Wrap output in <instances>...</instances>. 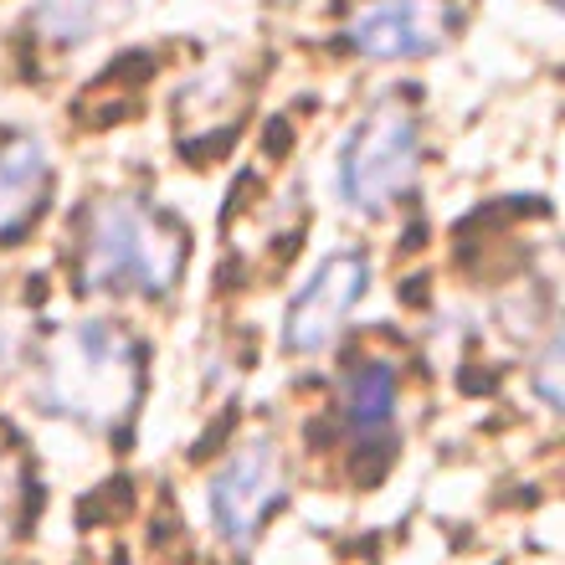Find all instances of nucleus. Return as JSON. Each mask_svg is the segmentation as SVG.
<instances>
[{
	"label": "nucleus",
	"mask_w": 565,
	"mask_h": 565,
	"mask_svg": "<svg viewBox=\"0 0 565 565\" xmlns=\"http://www.w3.org/2000/svg\"><path fill=\"white\" fill-rule=\"evenodd\" d=\"M555 375H561V340L545 344V355L535 360V391L545 396V406H561V386H555Z\"/></svg>",
	"instance_id": "9d476101"
},
{
	"label": "nucleus",
	"mask_w": 565,
	"mask_h": 565,
	"mask_svg": "<svg viewBox=\"0 0 565 565\" xmlns=\"http://www.w3.org/2000/svg\"><path fill=\"white\" fill-rule=\"evenodd\" d=\"M36 396L73 427L124 431L145 396V350L114 319L57 324L36 350Z\"/></svg>",
	"instance_id": "f257e3e1"
},
{
	"label": "nucleus",
	"mask_w": 565,
	"mask_h": 565,
	"mask_svg": "<svg viewBox=\"0 0 565 565\" xmlns=\"http://www.w3.org/2000/svg\"><path fill=\"white\" fill-rule=\"evenodd\" d=\"M365 294H371V257L360 247H340V253L319 257V268L303 278V288L282 309V350L288 355H324L344 334Z\"/></svg>",
	"instance_id": "39448f33"
},
{
	"label": "nucleus",
	"mask_w": 565,
	"mask_h": 565,
	"mask_svg": "<svg viewBox=\"0 0 565 565\" xmlns=\"http://www.w3.org/2000/svg\"><path fill=\"white\" fill-rule=\"evenodd\" d=\"M129 15L135 0H36L26 21L46 46H88L119 31Z\"/></svg>",
	"instance_id": "1a4fd4ad"
},
{
	"label": "nucleus",
	"mask_w": 565,
	"mask_h": 565,
	"mask_svg": "<svg viewBox=\"0 0 565 565\" xmlns=\"http://www.w3.org/2000/svg\"><path fill=\"white\" fill-rule=\"evenodd\" d=\"M458 26L452 0H360L340 36L365 62H422L452 46Z\"/></svg>",
	"instance_id": "423d86ee"
},
{
	"label": "nucleus",
	"mask_w": 565,
	"mask_h": 565,
	"mask_svg": "<svg viewBox=\"0 0 565 565\" xmlns=\"http://www.w3.org/2000/svg\"><path fill=\"white\" fill-rule=\"evenodd\" d=\"M402 406V381L386 360H360L340 381V417L355 443H391Z\"/></svg>",
	"instance_id": "6e6552de"
},
{
	"label": "nucleus",
	"mask_w": 565,
	"mask_h": 565,
	"mask_svg": "<svg viewBox=\"0 0 565 565\" xmlns=\"http://www.w3.org/2000/svg\"><path fill=\"white\" fill-rule=\"evenodd\" d=\"M52 201V154L31 129L0 135V242L26 237Z\"/></svg>",
	"instance_id": "0eeeda50"
},
{
	"label": "nucleus",
	"mask_w": 565,
	"mask_h": 565,
	"mask_svg": "<svg viewBox=\"0 0 565 565\" xmlns=\"http://www.w3.org/2000/svg\"><path fill=\"white\" fill-rule=\"evenodd\" d=\"M191 237L154 201L104 195L77 222L73 268L88 294L114 298H170L185 273Z\"/></svg>",
	"instance_id": "f03ea898"
},
{
	"label": "nucleus",
	"mask_w": 565,
	"mask_h": 565,
	"mask_svg": "<svg viewBox=\"0 0 565 565\" xmlns=\"http://www.w3.org/2000/svg\"><path fill=\"white\" fill-rule=\"evenodd\" d=\"M417 175H422V119L412 98L386 93V98H375L360 114V124L340 145V160H334L340 201L355 216H386L402 195H412Z\"/></svg>",
	"instance_id": "7ed1b4c3"
},
{
	"label": "nucleus",
	"mask_w": 565,
	"mask_h": 565,
	"mask_svg": "<svg viewBox=\"0 0 565 565\" xmlns=\"http://www.w3.org/2000/svg\"><path fill=\"white\" fill-rule=\"evenodd\" d=\"M6 514H11V483L0 478V524H6Z\"/></svg>",
	"instance_id": "9b49d317"
},
{
	"label": "nucleus",
	"mask_w": 565,
	"mask_h": 565,
	"mask_svg": "<svg viewBox=\"0 0 565 565\" xmlns=\"http://www.w3.org/2000/svg\"><path fill=\"white\" fill-rule=\"evenodd\" d=\"M211 524L216 535L232 545V551H247L268 514L288 499V458H282V443L273 431H257L242 447H232L222 458V468L211 473Z\"/></svg>",
	"instance_id": "20e7f679"
}]
</instances>
